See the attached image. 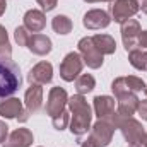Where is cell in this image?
Masks as SVG:
<instances>
[{
  "instance_id": "7402d4cb",
  "label": "cell",
  "mask_w": 147,
  "mask_h": 147,
  "mask_svg": "<svg viewBox=\"0 0 147 147\" xmlns=\"http://www.w3.org/2000/svg\"><path fill=\"white\" fill-rule=\"evenodd\" d=\"M51 28L57 34H69L72 31V21L67 16H55L51 21Z\"/></svg>"
},
{
  "instance_id": "f1b7e54d",
  "label": "cell",
  "mask_w": 147,
  "mask_h": 147,
  "mask_svg": "<svg viewBox=\"0 0 147 147\" xmlns=\"http://www.w3.org/2000/svg\"><path fill=\"white\" fill-rule=\"evenodd\" d=\"M139 46H142L144 50H147V31H142L139 36Z\"/></svg>"
},
{
  "instance_id": "4dcf8cb0",
  "label": "cell",
  "mask_w": 147,
  "mask_h": 147,
  "mask_svg": "<svg viewBox=\"0 0 147 147\" xmlns=\"http://www.w3.org/2000/svg\"><path fill=\"white\" fill-rule=\"evenodd\" d=\"M80 147H98V146H96V144H94L91 139H87L86 142H82V146H80Z\"/></svg>"
},
{
  "instance_id": "83f0119b",
  "label": "cell",
  "mask_w": 147,
  "mask_h": 147,
  "mask_svg": "<svg viewBox=\"0 0 147 147\" xmlns=\"http://www.w3.org/2000/svg\"><path fill=\"white\" fill-rule=\"evenodd\" d=\"M7 135H9V127L0 120V144L7 140Z\"/></svg>"
},
{
  "instance_id": "4316f807",
  "label": "cell",
  "mask_w": 147,
  "mask_h": 147,
  "mask_svg": "<svg viewBox=\"0 0 147 147\" xmlns=\"http://www.w3.org/2000/svg\"><path fill=\"white\" fill-rule=\"evenodd\" d=\"M137 113L140 115V118H142V120H146V121H147V99H146V101H139Z\"/></svg>"
},
{
  "instance_id": "603a6c76",
  "label": "cell",
  "mask_w": 147,
  "mask_h": 147,
  "mask_svg": "<svg viewBox=\"0 0 147 147\" xmlns=\"http://www.w3.org/2000/svg\"><path fill=\"white\" fill-rule=\"evenodd\" d=\"M10 53H12V48L9 43L7 31L3 26H0V57H10Z\"/></svg>"
},
{
  "instance_id": "f546056e",
  "label": "cell",
  "mask_w": 147,
  "mask_h": 147,
  "mask_svg": "<svg viewBox=\"0 0 147 147\" xmlns=\"http://www.w3.org/2000/svg\"><path fill=\"white\" fill-rule=\"evenodd\" d=\"M137 146L139 147H147V134H144V135L140 137V140L137 142Z\"/></svg>"
},
{
  "instance_id": "1f68e13d",
  "label": "cell",
  "mask_w": 147,
  "mask_h": 147,
  "mask_svg": "<svg viewBox=\"0 0 147 147\" xmlns=\"http://www.w3.org/2000/svg\"><path fill=\"white\" fill-rule=\"evenodd\" d=\"M5 9H7V2L5 0H0V16L5 12Z\"/></svg>"
},
{
  "instance_id": "3957f363",
  "label": "cell",
  "mask_w": 147,
  "mask_h": 147,
  "mask_svg": "<svg viewBox=\"0 0 147 147\" xmlns=\"http://www.w3.org/2000/svg\"><path fill=\"white\" fill-rule=\"evenodd\" d=\"M108 120L113 123L115 128H118V130L123 134V137H125V140L128 142V146L137 144V142L140 140V137L146 134L142 123L137 121V120H134L132 116H123V115H120V113H113Z\"/></svg>"
},
{
  "instance_id": "ffe728a7",
  "label": "cell",
  "mask_w": 147,
  "mask_h": 147,
  "mask_svg": "<svg viewBox=\"0 0 147 147\" xmlns=\"http://www.w3.org/2000/svg\"><path fill=\"white\" fill-rule=\"evenodd\" d=\"M128 62L137 70H147V50L137 48L128 51Z\"/></svg>"
},
{
  "instance_id": "e575fe53",
  "label": "cell",
  "mask_w": 147,
  "mask_h": 147,
  "mask_svg": "<svg viewBox=\"0 0 147 147\" xmlns=\"http://www.w3.org/2000/svg\"><path fill=\"white\" fill-rule=\"evenodd\" d=\"M142 12H144V14H147V7H144V9H142Z\"/></svg>"
},
{
  "instance_id": "484cf974",
  "label": "cell",
  "mask_w": 147,
  "mask_h": 147,
  "mask_svg": "<svg viewBox=\"0 0 147 147\" xmlns=\"http://www.w3.org/2000/svg\"><path fill=\"white\" fill-rule=\"evenodd\" d=\"M43 12H50L57 7V0H36Z\"/></svg>"
},
{
  "instance_id": "52a82bcc",
  "label": "cell",
  "mask_w": 147,
  "mask_h": 147,
  "mask_svg": "<svg viewBox=\"0 0 147 147\" xmlns=\"http://www.w3.org/2000/svg\"><path fill=\"white\" fill-rule=\"evenodd\" d=\"M139 3L137 0H115L111 3V16L115 22L123 24L125 21L132 19L139 12Z\"/></svg>"
},
{
  "instance_id": "4fadbf2b",
  "label": "cell",
  "mask_w": 147,
  "mask_h": 147,
  "mask_svg": "<svg viewBox=\"0 0 147 147\" xmlns=\"http://www.w3.org/2000/svg\"><path fill=\"white\" fill-rule=\"evenodd\" d=\"M46 26V17H45V12L43 10H38V9H31L24 14V28L31 33H41Z\"/></svg>"
},
{
  "instance_id": "9c48e42d",
  "label": "cell",
  "mask_w": 147,
  "mask_h": 147,
  "mask_svg": "<svg viewBox=\"0 0 147 147\" xmlns=\"http://www.w3.org/2000/svg\"><path fill=\"white\" fill-rule=\"evenodd\" d=\"M0 116L3 118H17L21 123H26L29 118V113L24 110L22 103L17 98H9L0 103Z\"/></svg>"
},
{
  "instance_id": "836d02e7",
  "label": "cell",
  "mask_w": 147,
  "mask_h": 147,
  "mask_svg": "<svg viewBox=\"0 0 147 147\" xmlns=\"http://www.w3.org/2000/svg\"><path fill=\"white\" fill-rule=\"evenodd\" d=\"M87 3H96V2H111V0H84Z\"/></svg>"
},
{
  "instance_id": "ac0fdd59",
  "label": "cell",
  "mask_w": 147,
  "mask_h": 147,
  "mask_svg": "<svg viewBox=\"0 0 147 147\" xmlns=\"http://www.w3.org/2000/svg\"><path fill=\"white\" fill-rule=\"evenodd\" d=\"M118 99V111L120 115L123 116H132L135 111H137V106H139V98L135 96V92H127V94H121Z\"/></svg>"
},
{
  "instance_id": "d590c367",
  "label": "cell",
  "mask_w": 147,
  "mask_h": 147,
  "mask_svg": "<svg viewBox=\"0 0 147 147\" xmlns=\"http://www.w3.org/2000/svg\"><path fill=\"white\" fill-rule=\"evenodd\" d=\"M128 147H139V146H137V144H134V146H128Z\"/></svg>"
},
{
  "instance_id": "d6986e66",
  "label": "cell",
  "mask_w": 147,
  "mask_h": 147,
  "mask_svg": "<svg viewBox=\"0 0 147 147\" xmlns=\"http://www.w3.org/2000/svg\"><path fill=\"white\" fill-rule=\"evenodd\" d=\"M92 43L103 57L105 55H113L116 51V43L110 34H96V36H92Z\"/></svg>"
},
{
  "instance_id": "cb8c5ba5",
  "label": "cell",
  "mask_w": 147,
  "mask_h": 147,
  "mask_svg": "<svg viewBox=\"0 0 147 147\" xmlns=\"http://www.w3.org/2000/svg\"><path fill=\"white\" fill-rule=\"evenodd\" d=\"M51 121H53V127H55L57 130H63V128H67V125L70 123V115H69V111L63 110L60 115L53 116Z\"/></svg>"
},
{
  "instance_id": "30bf717a",
  "label": "cell",
  "mask_w": 147,
  "mask_h": 147,
  "mask_svg": "<svg viewBox=\"0 0 147 147\" xmlns=\"http://www.w3.org/2000/svg\"><path fill=\"white\" fill-rule=\"evenodd\" d=\"M69 103V96L65 92V89L62 87H51L50 94H48V101H46V113L53 118L57 115H60L65 110Z\"/></svg>"
},
{
  "instance_id": "2e32d148",
  "label": "cell",
  "mask_w": 147,
  "mask_h": 147,
  "mask_svg": "<svg viewBox=\"0 0 147 147\" xmlns=\"http://www.w3.org/2000/svg\"><path fill=\"white\" fill-rule=\"evenodd\" d=\"M28 48H29L31 53L39 55V57H45V55H48V53L51 51L53 45H51V39L48 36L36 33V34H31L29 43H28Z\"/></svg>"
},
{
  "instance_id": "8d00e7d4",
  "label": "cell",
  "mask_w": 147,
  "mask_h": 147,
  "mask_svg": "<svg viewBox=\"0 0 147 147\" xmlns=\"http://www.w3.org/2000/svg\"><path fill=\"white\" fill-rule=\"evenodd\" d=\"M146 96H147V87H146Z\"/></svg>"
},
{
  "instance_id": "d4e9b609",
  "label": "cell",
  "mask_w": 147,
  "mask_h": 147,
  "mask_svg": "<svg viewBox=\"0 0 147 147\" xmlns=\"http://www.w3.org/2000/svg\"><path fill=\"white\" fill-rule=\"evenodd\" d=\"M14 38H16V41H17L19 46H28L31 34H29V31H28L24 26H19V28H16V31H14Z\"/></svg>"
},
{
  "instance_id": "8992f818",
  "label": "cell",
  "mask_w": 147,
  "mask_h": 147,
  "mask_svg": "<svg viewBox=\"0 0 147 147\" xmlns=\"http://www.w3.org/2000/svg\"><path fill=\"white\" fill-rule=\"evenodd\" d=\"M113 134H115V127L110 120H98L91 128L89 139L98 147H108L111 144Z\"/></svg>"
},
{
  "instance_id": "ba28073f",
  "label": "cell",
  "mask_w": 147,
  "mask_h": 147,
  "mask_svg": "<svg viewBox=\"0 0 147 147\" xmlns=\"http://www.w3.org/2000/svg\"><path fill=\"white\" fill-rule=\"evenodd\" d=\"M140 24L135 19H128L121 24V41L127 51L137 50L139 46V36H140Z\"/></svg>"
},
{
  "instance_id": "d6a6232c",
  "label": "cell",
  "mask_w": 147,
  "mask_h": 147,
  "mask_svg": "<svg viewBox=\"0 0 147 147\" xmlns=\"http://www.w3.org/2000/svg\"><path fill=\"white\" fill-rule=\"evenodd\" d=\"M137 3H139V7H140V9L147 7V0H137Z\"/></svg>"
},
{
  "instance_id": "9a60e30c",
  "label": "cell",
  "mask_w": 147,
  "mask_h": 147,
  "mask_svg": "<svg viewBox=\"0 0 147 147\" xmlns=\"http://www.w3.org/2000/svg\"><path fill=\"white\" fill-rule=\"evenodd\" d=\"M34 137H33V132L28 130V128H17L14 130L9 139L5 140L3 147H29L33 144Z\"/></svg>"
},
{
  "instance_id": "277c9868",
  "label": "cell",
  "mask_w": 147,
  "mask_h": 147,
  "mask_svg": "<svg viewBox=\"0 0 147 147\" xmlns=\"http://www.w3.org/2000/svg\"><path fill=\"white\" fill-rule=\"evenodd\" d=\"M77 46H79V53H80L84 63H86L89 69H99V67L103 65L105 58H103V55L96 50V46H94V43H92V38H87V36L82 38Z\"/></svg>"
},
{
  "instance_id": "5bb4252c",
  "label": "cell",
  "mask_w": 147,
  "mask_h": 147,
  "mask_svg": "<svg viewBox=\"0 0 147 147\" xmlns=\"http://www.w3.org/2000/svg\"><path fill=\"white\" fill-rule=\"evenodd\" d=\"M24 105H26V111L29 115L38 113L41 105H43V89L38 84H31V87L26 91L24 96Z\"/></svg>"
},
{
  "instance_id": "5b68a950",
  "label": "cell",
  "mask_w": 147,
  "mask_h": 147,
  "mask_svg": "<svg viewBox=\"0 0 147 147\" xmlns=\"http://www.w3.org/2000/svg\"><path fill=\"white\" fill-rule=\"evenodd\" d=\"M82 67H84V60H82L80 53L72 51V53L65 55V58L60 63V77L67 82H72L74 79H77L80 75Z\"/></svg>"
},
{
  "instance_id": "e0dca14e",
  "label": "cell",
  "mask_w": 147,
  "mask_h": 147,
  "mask_svg": "<svg viewBox=\"0 0 147 147\" xmlns=\"http://www.w3.org/2000/svg\"><path fill=\"white\" fill-rule=\"evenodd\" d=\"M94 113L99 120H108L115 113V99L111 96H96L94 98Z\"/></svg>"
},
{
  "instance_id": "7a4b0ae2",
  "label": "cell",
  "mask_w": 147,
  "mask_h": 147,
  "mask_svg": "<svg viewBox=\"0 0 147 147\" xmlns=\"http://www.w3.org/2000/svg\"><path fill=\"white\" fill-rule=\"evenodd\" d=\"M22 84L19 65L10 57H0V101L12 96Z\"/></svg>"
},
{
  "instance_id": "8fae6325",
  "label": "cell",
  "mask_w": 147,
  "mask_h": 147,
  "mask_svg": "<svg viewBox=\"0 0 147 147\" xmlns=\"http://www.w3.org/2000/svg\"><path fill=\"white\" fill-rule=\"evenodd\" d=\"M51 79H53V67H51L50 62H39L28 74L29 84L43 86V84H50Z\"/></svg>"
},
{
  "instance_id": "6da1fadb",
  "label": "cell",
  "mask_w": 147,
  "mask_h": 147,
  "mask_svg": "<svg viewBox=\"0 0 147 147\" xmlns=\"http://www.w3.org/2000/svg\"><path fill=\"white\" fill-rule=\"evenodd\" d=\"M69 108L72 111V118H70V132L75 137H82L84 134H87V130L91 128V106L87 105L86 98L82 94H75L69 99Z\"/></svg>"
},
{
  "instance_id": "7c38bea8",
  "label": "cell",
  "mask_w": 147,
  "mask_h": 147,
  "mask_svg": "<svg viewBox=\"0 0 147 147\" xmlns=\"http://www.w3.org/2000/svg\"><path fill=\"white\" fill-rule=\"evenodd\" d=\"M111 22V17L108 16V12L101 10V9H92L89 12L84 14L82 24L87 29H105L108 28Z\"/></svg>"
},
{
  "instance_id": "44dd1931",
  "label": "cell",
  "mask_w": 147,
  "mask_h": 147,
  "mask_svg": "<svg viewBox=\"0 0 147 147\" xmlns=\"http://www.w3.org/2000/svg\"><path fill=\"white\" fill-rule=\"evenodd\" d=\"M96 87V80L91 74H82L75 79V89H77V94H87L91 92L92 89Z\"/></svg>"
}]
</instances>
